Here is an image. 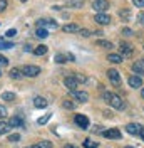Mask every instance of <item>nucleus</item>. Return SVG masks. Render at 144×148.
<instances>
[{
	"instance_id": "f257e3e1",
	"label": "nucleus",
	"mask_w": 144,
	"mask_h": 148,
	"mask_svg": "<svg viewBox=\"0 0 144 148\" xmlns=\"http://www.w3.org/2000/svg\"><path fill=\"white\" fill-rule=\"evenodd\" d=\"M102 98H104V101H107L112 108H116V110H119V111H122L126 108V103L122 101L117 94H114V92H104Z\"/></svg>"
},
{
	"instance_id": "f03ea898",
	"label": "nucleus",
	"mask_w": 144,
	"mask_h": 148,
	"mask_svg": "<svg viewBox=\"0 0 144 148\" xmlns=\"http://www.w3.org/2000/svg\"><path fill=\"white\" fill-rule=\"evenodd\" d=\"M22 76H27V77H35V76H39L40 74V67L39 66H24L22 69Z\"/></svg>"
},
{
	"instance_id": "7ed1b4c3",
	"label": "nucleus",
	"mask_w": 144,
	"mask_h": 148,
	"mask_svg": "<svg viewBox=\"0 0 144 148\" xmlns=\"http://www.w3.org/2000/svg\"><path fill=\"white\" fill-rule=\"evenodd\" d=\"M92 9L96 10L97 14H104V12L109 9V2H107V0H94Z\"/></svg>"
},
{
	"instance_id": "20e7f679",
	"label": "nucleus",
	"mask_w": 144,
	"mask_h": 148,
	"mask_svg": "<svg viewBox=\"0 0 144 148\" xmlns=\"http://www.w3.org/2000/svg\"><path fill=\"white\" fill-rule=\"evenodd\" d=\"M71 94L77 103H87L89 101V94L86 91H77V89H75V91H71Z\"/></svg>"
},
{
	"instance_id": "39448f33",
	"label": "nucleus",
	"mask_w": 144,
	"mask_h": 148,
	"mask_svg": "<svg viewBox=\"0 0 144 148\" xmlns=\"http://www.w3.org/2000/svg\"><path fill=\"white\" fill-rule=\"evenodd\" d=\"M119 51H121V56H122V59L124 57H131L132 52H134V49L131 44H127V42H121V46H119Z\"/></svg>"
},
{
	"instance_id": "423d86ee",
	"label": "nucleus",
	"mask_w": 144,
	"mask_h": 148,
	"mask_svg": "<svg viewBox=\"0 0 144 148\" xmlns=\"http://www.w3.org/2000/svg\"><path fill=\"white\" fill-rule=\"evenodd\" d=\"M74 121H75V125H77L79 128H82V130L89 128V118H87V116H84V114H75Z\"/></svg>"
},
{
	"instance_id": "0eeeda50",
	"label": "nucleus",
	"mask_w": 144,
	"mask_h": 148,
	"mask_svg": "<svg viewBox=\"0 0 144 148\" xmlns=\"http://www.w3.org/2000/svg\"><path fill=\"white\" fill-rule=\"evenodd\" d=\"M37 27H50V29H57L59 27V24L52 20V18H40V20H37Z\"/></svg>"
},
{
	"instance_id": "6e6552de",
	"label": "nucleus",
	"mask_w": 144,
	"mask_h": 148,
	"mask_svg": "<svg viewBox=\"0 0 144 148\" xmlns=\"http://www.w3.org/2000/svg\"><path fill=\"white\" fill-rule=\"evenodd\" d=\"M107 76H109V81L114 84V86H119V84H121V74H119V71H116V69H109Z\"/></svg>"
},
{
	"instance_id": "1a4fd4ad",
	"label": "nucleus",
	"mask_w": 144,
	"mask_h": 148,
	"mask_svg": "<svg viewBox=\"0 0 144 148\" xmlns=\"http://www.w3.org/2000/svg\"><path fill=\"white\" fill-rule=\"evenodd\" d=\"M102 135L109 140H119L122 135H121V131L117 128H111V130H106V131H102Z\"/></svg>"
},
{
	"instance_id": "9d476101",
	"label": "nucleus",
	"mask_w": 144,
	"mask_h": 148,
	"mask_svg": "<svg viewBox=\"0 0 144 148\" xmlns=\"http://www.w3.org/2000/svg\"><path fill=\"white\" fill-rule=\"evenodd\" d=\"M99 25H109L111 24V15L107 14H96V18H94Z\"/></svg>"
},
{
	"instance_id": "9b49d317",
	"label": "nucleus",
	"mask_w": 144,
	"mask_h": 148,
	"mask_svg": "<svg viewBox=\"0 0 144 148\" xmlns=\"http://www.w3.org/2000/svg\"><path fill=\"white\" fill-rule=\"evenodd\" d=\"M64 86L69 89V91H75L79 88V83L75 81V77H65L64 79Z\"/></svg>"
},
{
	"instance_id": "f8f14e48",
	"label": "nucleus",
	"mask_w": 144,
	"mask_h": 148,
	"mask_svg": "<svg viewBox=\"0 0 144 148\" xmlns=\"http://www.w3.org/2000/svg\"><path fill=\"white\" fill-rule=\"evenodd\" d=\"M132 71H134L139 77L144 76V59H139V61H136L134 64H132Z\"/></svg>"
},
{
	"instance_id": "ddd939ff",
	"label": "nucleus",
	"mask_w": 144,
	"mask_h": 148,
	"mask_svg": "<svg viewBox=\"0 0 144 148\" xmlns=\"http://www.w3.org/2000/svg\"><path fill=\"white\" fill-rule=\"evenodd\" d=\"M127 83H129V86L131 88H143V79L139 77V76H131L129 79H127Z\"/></svg>"
},
{
	"instance_id": "4468645a",
	"label": "nucleus",
	"mask_w": 144,
	"mask_h": 148,
	"mask_svg": "<svg viewBox=\"0 0 144 148\" xmlns=\"http://www.w3.org/2000/svg\"><path fill=\"white\" fill-rule=\"evenodd\" d=\"M126 131L129 135H139V131H141V126L139 125H136V123H129L126 126Z\"/></svg>"
},
{
	"instance_id": "2eb2a0df",
	"label": "nucleus",
	"mask_w": 144,
	"mask_h": 148,
	"mask_svg": "<svg viewBox=\"0 0 144 148\" xmlns=\"http://www.w3.org/2000/svg\"><path fill=\"white\" fill-rule=\"evenodd\" d=\"M34 106L37 110H42V108H47V101H45L42 96H35L34 98Z\"/></svg>"
},
{
	"instance_id": "dca6fc26",
	"label": "nucleus",
	"mask_w": 144,
	"mask_h": 148,
	"mask_svg": "<svg viewBox=\"0 0 144 148\" xmlns=\"http://www.w3.org/2000/svg\"><path fill=\"white\" fill-rule=\"evenodd\" d=\"M9 125H10V126H14V128H18V126H22V125H24V120H22L20 116H14V118H10Z\"/></svg>"
},
{
	"instance_id": "f3484780",
	"label": "nucleus",
	"mask_w": 144,
	"mask_h": 148,
	"mask_svg": "<svg viewBox=\"0 0 144 148\" xmlns=\"http://www.w3.org/2000/svg\"><path fill=\"white\" fill-rule=\"evenodd\" d=\"M64 32H79L81 30V27L77 25V24H67V25H64L62 27Z\"/></svg>"
},
{
	"instance_id": "a211bd4d",
	"label": "nucleus",
	"mask_w": 144,
	"mask_h": 148,
	"mask_svg": "<svg viewBox=\"0 0 144 148\" xmlns=\"http://www.w3.org/2000/svg\"><path fill=\"white\" fill-rule=\"evenodd\" d=\"M47 51H49V47L44 46V44H40V46H37L35 49H34V54L35 56H44V54H47Z\"/></svg>"
},
{
	"instance_id": "6ab92c4d",
	"label": "nucleus",
	"mask_w": 144,
	"mask_h": 148,
	"mask_svg": "<svg viewBox=\"0 0 144 148\" xmlns=\"http://www.w3.org/2000/svg\"><path fill=\"white\" fill-rule=\"evenodd\" d=\"M107 61L114 62V64H121V62H122V56H121V54H109L107 56Z\"/></svg>"
},
{
	"instance_id": "aec40b11",
	"label": "nucleus",
	"mask_w": 144,
	"mask_h": 148,
	"mask_svg": "<svg viewBox=\"0 0 144 148\" xmlns=\"http://www.w3.org/2000/svg\"><path fill=\"white\" fill-rule=\"evenodd\" d=\"M119 17L122 18L124 22H129L131 20V12L127 9H122V10H119Z\"/></svg>"
},
{
	"instance_id": "412c9836",
	"label": "nucleus",
	"mask_w": 144,
	"mask_h": 148,
	"mask_svg": "<svg viewBox=\"0 0 144 148\" xmlns=\"http://www.w3.org/2000/svg\"><path fill=\"white\" fill-rule=\"evenodd\" d=\"M10 128H12V126H10L7 121H2V120H0V135H5V133H9Z\"/></svg>"
},
{
	"instance_id": "4be33fe9",
	"label": "nucleus",
	"mask_w": 144,
	"mask_h": 148,
	"mask_svg": "<svg viewBox=\"0 0 144 148\" xmlns=\"http://www.w3.org/2000/svg\"><path fill=\"white\" fill-rule=\"evenodd\" d=\"M10 77H12V79H20V77H22V71L17 69V67L10 69Z\"/></svg>"
},
{
	"instance_id": "5701e85b",
	"label": "nucleus",
	"mask_w": 144,
	"mask_h": 148,
	"mask_svg": "<svg viewBox=\"0 0 144 148\" xmlns=\"http://www.w3.org/2000/svg\"><path fill=\"white\" fill-rule=\"evenodd\" d=\"M35 36H37V37H40V39H45V37L49 36V32H47V29H44V27H37Z\"/></svg>"
},
{
	"instance_id": "b1692460",
	"label": "nucleus",
	"mask_w": 144,
	"mask_h": 148,
	"mask_svg": "<svg viewBox=\"0 0 144 148\" xmlns=\"http://www.w3.org/2000/svg\"><path fill=\"white\" fill-rule=\"evenodd\" d=\"M2 99L3 101H15V94L14 92H2Z\"/></svg>"
},
{
	"instance_id": "393cba45",
	"label": "nucleus",
	"mask_w": 144,
	"mask_h": 148,
	"mask_svg": "<svg viewBox=\"0 0 144 148\" xmlns=\"http://www.w3.org/2000/svg\"><path fill=\"white\" fill-rule=\"evenodd\" d=\"M54 61L57 62V64H64V62H67V56L65 54H55Z\"/></svg>"
},
{
	"instance_id": "a878e982",
	"label": "nucleus",
	"mask_w": 144,
	"mask_h": 148,
	"mask_svg": "<svg viewBox=\"0 0 144 148\" xmlns=\"http://www.w3.org/2000/svg\"><path fill=\"white\" fill-rule=\"evenodd\" d=\"M96 46L102 47V49H111V47H112V44H111L109 40H97V42H96Z\"/></svg>"
},
{
	"instance_id": "bb28decb",
	"label": "nucleus",
	"mask_w": 144,
	"mask_h": 148,
	"mask_svg": "<svg viewBox=\"0 0 144 148\" xmlns=\"http://www.w3.org/2000/svg\"><path fill=\"white\" fill-rule=\"evenodd\" d=\"M69 5L74 7V9H81L84 5V0H69Z\"/></svg>"
},
{
	"instance_id": "cd10ccee",
	"label": "nucleus",
	"mask_w": 144,
	"mask_h": 148,
	"mask_svg": "<svg viewBox=\"0 0 144 148\" xmlns=\"http://www.w3.org/2000/svg\"><path fill=\"white\" fill-rule=\"evenodd\" d=\"M14 44L12 42H7V40H0V51H3V49H12Z\"/></svg>"
},
{
	"instance_id": "c85d7f7f",
	"label": "nucleus",
	"mask_w": 144,
	"mask_h": 148,
	"mask_svg": "<svg viewBox=\"0 0 144 148\" xmlns=\"http://www.w3.org/2000/svg\"><path fill=\"white\" fill-rule=\"evenodd\" d=\"M99 145L96 143V141H92V140H86L84 141V148H97Z\"/></svg>"
},
{
	"instance_id": "c756f323",
	"label": "nucleus",
	"mask_w": 144,
	"mask_h": 148,
	"mask_svg": "<svg viewBox=\"0 0 144 148\" xmlns=\"http://www.w3.org/2000/svg\"><path fill=\"white\" fill-rule=\"evenodd\" d=\"M37 147H39V148H52V143H50V141H47V140H42Z\"/></svg>"
},
{
	"instance_id": "7c9ffc66",
	"label": "nucleus",
	"mask_w": 144,
	"mask_h": 148,
	"mask_svg": "<svg viewBox=\"0 0 144 148\" xmlns=\"http://www.w3.org/2000/svg\"><path fill=\"white\" fill-rule=\"evenodd\" d=\"M62 104H64L65 110H74V108H75V103H72V101H64Z\"/></svg>"
},
{
	"instance_id": "2f4dec72",
	"label": "nucleus",
	"mask_w": 144,
	"mask_h": 148,
	"mask_svg": "<svg viewBox=\"0 0 144 148\" xmlns=\"http://www.w3.org/2000/svg\"><path fill=\"white\" fill-rule=\"evenodd\" d=\"M18 140H20V135H18V133L9 135V141H12V143H15V141H18Z\"/></svg>"
},
{
	"instance_id": "473e14b6",
	"label": "nucleus",
	"mask_w": 144,
	"mask_h": 148,
	"mask_svg": "<svg viewBox=\"0 0 144 148\" xmlns=\"http://www.w3.org/2000/svg\"><path fill=\"white\" fill-rule=\"evenodd\" d=\"M7 64H9V59L5 56H0V67H5Z\"/></svg>"
},
{
	"instance_id": "72a5a7b5",
	"label": "nucleus",
	"mask_w": 144,
	"mask_h": 148,
	"mask_svg": "<svg viewBox=\"0 0 144 148\" xmlns=\"http://www.w3.org/2000/svg\"><path fill=\"white\" fill-rule=\"evenodd\" d=\"M17 36V30L15 29H9L7 32H5V37H15Z\"/></svg>"
},
{
	"instance_id": "f704fd0d",
	"label": "nucleus",
	"mask_w": 144,
	"mask_h": 148,
	"mask_svg": "<svg viewBox=\"0 0 144 148\" xmlns=\"http://www.w3.org/2000/svg\"><path fill=\"white\" fill-rule=\"evenodd\" d=\"M49 120H50V114H45L44 118H39V121H37V123H39V125H45Z\"/></svg>"
},
{
	"instance_id": "c9c22d12",
	"label": "nucleus",
	"mask_w": 144,
	"mask_h": 148,
	"mask_svg": "<svg viewBox=\"0 0 144 148\" xmlns=\"http://www.w3.org/2000/svg\"><path fill=\"white\" fill-rule=\"evenodd\" d=\"M79 34H81L82 37H89L90 34H92V32H90L89 29H81V30H79Z\"/></svg>"
},
{
	"instance_id": "e433bc0d",
	"label": "nucleus",
	"mask_w": 144,
	"mask_h": 148,
	"mask_svg": "<svg viewBox=\"0 0 144 148\" xmlns=\"http://www.w3.org/2000/svg\"><path fill=\"white\" fill-rule=\"evenodd\" d=\"M121 34H122V36H126V37H129V36H132V30H131L129 27H124V29H122V32H121Z\"/></svg>"
},
{
	"instance_id": "4c0bfd02",
	"label": "nucleus",
	"mask_w": 144,
	"mask_h": 148,
	"mask_svg": "<svg viewBox=\"0 0 144 148\" xmlns=\"http://www.w3.org/2000/svg\"><path fill=\"white\" fill-rule=\"evenodd\" d=\"M75 81H77V83H86V76H82V74H75Z\"/></svg>"
},
{
	"instance_id": "58836bf2",
	"label": "nucleus",
	"mask_w": 144,
	"mask_h": 148,
	"mask_svg": "<svg viewBox=\"0 0 144 148\" xmlns=\"http://www.w3.org/2000/svg\"><path fill=\"white\" fill-rule=\"evenodd\" d=\"M5 116H7V110H5L3 106H0V120H3Z\"/></svg>"
},
{
	"instance_id": "ea45409f",
	"label": "nucleus",
	"mask_w": 144,
	"mask_h": 148,
	"mask_svg": "<svg viewBox=\"0 0 144 148\" xmlns=\"http://www.w3.org/2000/svg\"><path fill=\"white\" fill-rule=\"evenodd\" d=\"M5 9H7V0H0V12H3Z\"/></svg>"
},
{
	"instance_id": "a19ab883",
	"label": "nucleus",
	"mask_w": 144,
	"mask_h": 148,
	"mask_svg": "<svg viewBox=\"0 0 144 148\" xmlns=\"http://www.w3.org/2000/svg\"><path fill=\"white\" fill-rule=\"evenodd\" d=\"M132 3L136 7H144V0H132Z\"/></svg>"
},
{
	"instance_id": "79ce46f5",
	"label": "nucleus",
	"mask_w": 144,
	"mask_h": 148,
	"mask_svg": "<svg viewBox=\"0 0 144 148\" xmlns=\"http://www.w3.org/2000/svg\"><path fill=\"white\" fill-rule=\"evenodd\" d=\"M65 56H67V61H74V59H75L74 54H65Z\"/></svg>"
},
{
	"instance_id": "37998d69",
	"label": "nucleus",
	"mask_w": 144,
	"mask_h": 148,
	"mask_svg": "<svg viewBox=\"0 0 144 148\" xmlns=\"http://www.w3.org/2000/svg\"><path fill=\"white\" fill-rule=\"evenodd\" d=\"M139 135H141V138L144 140V128H141V131H139Z\"/></svg>"
},
{
	"instance_id": "c03bdc74",
	"label": "nucleus",
	"mask_w": 144,
	"mask_h": 148,
	"mask_svg": "<svg viewBox=\"0 0 144 148\" xmlns=\"http://www.w3.org/2000/svg\"><path fill=\"white\" fill-rule=\"evenodd\" d=\"M139 20H141V22L144 24V14H141V15H139Z\"/></svg>"
},
{
	"instance_id": "a18cd8bd",
	"label": "nucleus",
	"mask_w": 144,
	"mask_h": 148,
	"mask_svg": "<svg viewBox=\"0 0 144 148\" xmlns=\"http://www.w3.org/2000/svg\"><path fill=\"white\" fill-rule=\"evenodd\" d=\"M64 148H77V147H74V145H65Z\"/></svg>"
},
{
	"instance_id": "49530a36",
	"label": "nucleus",
	"mask_w": 144,
	"mask_h": 148,
	"mask_svg": "<svg viewBox=\"0 0 144 148\" xmlns=\"http://www.w3.org/2000/svg\"><path fill=\"white\" fill-rule=\"evenodd\" d=\"M141 96H143V98H144V88H143V89H141Z\"/></svg>"
},
{
	"instance_id": "de8ad7c7",
	"label": "nucleus",
	"mask_w": 144,
	"mask_h": 148,
	"mask_svg": "<svg viewBox=\"0 0 144 148\" xmlns=\"http://www.w3.org/2000/svg\"><path fill=\"white\" fill-rule=\"evenodd\" d=\"M27 148H39L37 145H32V147H27Z\"/></svg>"
},
{
	"instance_id": "09e8293b",
	"label": "nucleus",
	"mask_w": 144,
	"mask_h": 148,
	"mask_svg": "<svg viewBox=\"0 0 144 148\" xmlns=\"http://www.w3.org/2000/svg\"><path fill=\"white\" fill-rule=\"evenodd\" d=\"M126 148H134V147H126Z\"/></svg>"
},
{
	"instance_id": "8fccbe9b",
	"label": "nucleus",
	"mask_w": 144,
	"mask_h": 148,
	"mask_svg": "<svg viewBox=\"0 0 144 148\" xmlns=\"http://www.w3.org/2000/svg\"><path fill=\"white\" fill-rule=\"evenodd\" d=\"M20 2H27V0H20Z\"/></svg>"
},
{
	"instance_id": "3c124183",
	"label": "nucleus",
	"mask_w": 144,
	"mask_h": 148,
	"mask_svg": "<svg viewBox=\"0 0 144 148\" xmlns=\"http://www.w3.org/2000/svg\"><path fill=\"white\" fill-rule=\"evenodd\" d=\"M0 76H2V71H0Z\"/></svg>"
}]
</instances>
